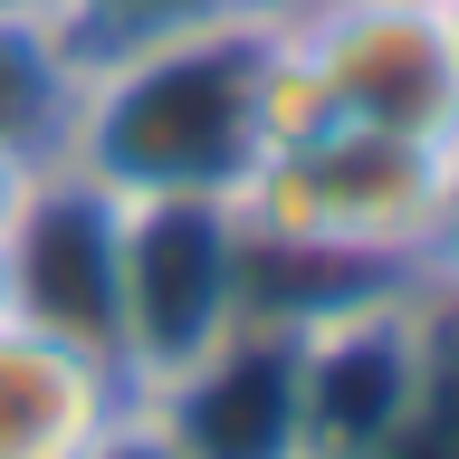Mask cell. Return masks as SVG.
Masks as SVG:
<instances>
[{
    "instance_id": "cell-1",
    "label": "cell",
    "mask_w": 459,
    "mask_h": 459,
    "mask_svg": "<svg viewBox=\"0 0 459 459\" xmlns=\"http://www.w3.org/2000/svg\"><path fill=\"white\" fill-rule=\"evenodd\" d=\"M268 20L192 29L143 57H115L86 77V115L67 163L96 172L115 201L134 192H239V172L268 143V86H258Z\"/></svg>"
},
{
    "instance_id": "cell-2",
    "label": "cell",
    "mask_w": 459,
    "mask_h": 459,
    "mask_svg": "<svg viewBox=\"0 0 459 459\" xmlns=\"http://www.w3.org/2000/svg\"><path fill=\"white\" fill-rule=\"evenodd\" d=\"M268 134L364 125L402 143H459V67L440 48L430 0H287L268 10Z\"/></svg>"
},
{
    "instance_id": "cell-3",
    "label": "cell",
    "mask_w": 459,
    "mask_h": 459,
    "mask_svg": "<svg viewBox=\"0 0 459 459\" xmlns=\"http://www.w3.org/2000/svg\"><path fill=\"white\" fill-rule=\"evenodd\" d=\"M249 239L230 192H134L115 230V364L134 393H163L239 325Z\"/></svg>"
},
{
    "instance_id": "cell-4",
    "label": "cell",
    "mask_w": 459,
    "mask_h": 459,
    "mask_svg": "<svg viewBox=\"0 0 459 459\" xmlns=\"http://www.w3.org/2000/svg\"><path fill=\"white\" fill-rule=\"evenodd\" d=\"M115 230H125V201L96 172L48 163L10 221V316L96 344L115 364Z\"/></svg>"
},
{
    "instance_id": "cell-5",
    "label": "cell",
    "mask_w": 459,
    "mask_h": 459,
    "mask_svg": "<svg viewBox=\"0 0 459 459\" xmlns=\"http://www.w3.org/2000/svg\"><path fill=\"white\" fill-rule=\"evenodd\" d=\"M125 402H134L125 364L29 316H0V459H77Z\"/></svg>"
},
{
    "instance_id": "cell-6",
    "label": "cell",
    "mask_w": 459,
    "mask_h": 459,
    "mask_svg": "<svg viewBox=\"0 0 459 459\" xmlns=\"http://www.w3.org/2000/svg\"><path fill=\"white\" fill-rule=\"evenodd\" d=\"M86 115V57L48 20V0H0V153L67 163Z\"/></svg>"
},
{
    "instance_id": "cell-7",
    "label": "cell",
    "mask_w": 459,
    "mask_h": 459,
    "mask_svg": "<svg viewBox=\"0 0 459 459\" xmlns=\"http://www.w3.org/2000/svg\"><path fill=\"white\" fill-rule=\"evenodd\" d=\"M278 0H48V20L67 29V48L86 57V77L115 67V57H143L163 39H192V29H239L268 20Z\"/></svg>"
},
{
    "instance_id": "cell-8",
    "label": "cell",
    "mask_w": 459,
    "mask_h": 459,
    "mask_svg": "<svg viewBox=\"0 0 459 459\" xmlns=\"http://www.w3.org/2000/svg\"><path fill=\"white\" fill-rule=\"evenodd\" d=\"M411 287L430 307L459 316V143L440 153V192H430V221H421V249H411Z\"/></svg>"
},
{
    "instance_id": "cell-9",
    "label": "cell",
    "mask_w": 459,
    "mask_h": 459,
    "mask_svg": "<svg viewBox=\"0 0 459 459\" xmlns=\"http://www.w3.org/2000/svg\"><path fill=\"white\" fill-rule=\"evenodd\" d=\"M77 459H201V450H192V440H182V430H172L163 411H153V402L134 393V402H125V411H115V421L96 430V440H86Z\"/></svg>"
},
{
    "instance_id": "cell-10",
    "label": "cell",
    "mask_w": 459,
    "mask_h": 459,
    "mask_svg": "<svg viewBox=\"0 0 459 459\" xmlns=\"http://www.w3.org/2000/svg\"><path fill=\"white\" fill-rule=\"evenodd\" d=\"M48 163H20V153H0V239H10V221H20V201H29V182H39Z\"/></svg>"
},
{
    "instance_id": "cell-11",
    "label": "cell",
    "mask_w": 459,
    "mask_h": 459,
    "mask_svg": "<svg viewBox=\"0 0 459 459\" xmlns=\"http://www.w3.org/2000/svg\"><path fill=\"white\" fill-rule=\"evenodd\" d=\"M430 20H440V48H450V67H459V0H430Z\"/></svg>"
},
{
    "instance_id": "cell-12",
    "label": "cell",
    "mask_w": 459,
    "mask_h": 459,
    "mask_svg": "<svg viewBox=\"0 0 459 459\" xmlns=\"http://www.w3.org/2000/svg\"><path fill=\"white\" fill-rule=\"evenodd\" d=\"M0 316H10V239H0Z\"/></svg>"
},
{
    "instance_id": "cell-13",
    "label": "cell",
    "mask_w": 459,
    "mask_h": 459,
    "mask_svg": "<svg viewBox=\"0 0 459 459\" xmlns=\"http://www.w3.org/2000/svg\"><path fill=\"white\" fill-rule=\"evenodd\" d=\"M278 10H287V0H278Z\"/></svg>"
}]
</instances>
